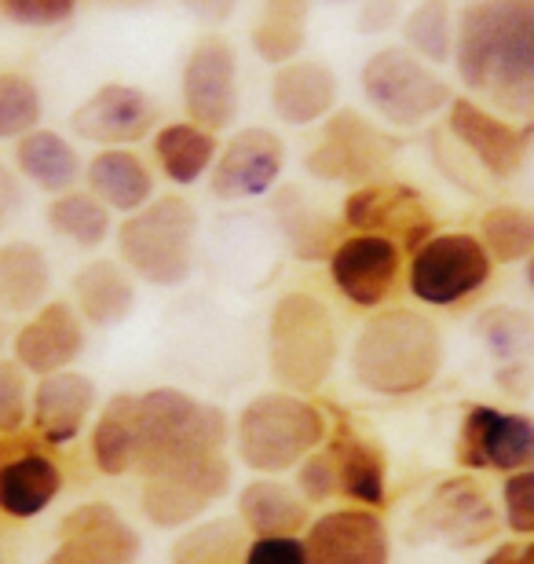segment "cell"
I'll list each match as a JSON object with an SVG mask.
<instances>
[{
	"label": "cell",
	"mask_w": 534,
	"mask_h": 564,
	"mask_svg": "<svg viewBox=\"0 0 534 564\" xmlns=\"http://www.w3.org/2000/svg\"><path fill=\"white\" fill-rule=\"evenodd\" d=\"M450 63L472 99L505 118H534V0H469Z\"/></svg>",
	"instance_id": "6da1fadb"
},
{
	"label": "cell",
	"mask_w": 534,
	"mask_h": 564,
	"mask_svg": "<svg viewBox=\"0 0 534 564\" xmlns=\"http://www.w3.org/2000/svg\"><path fill=\"white\" fill-rule=\"evenodd\" d=\"M447 364L439 323L428 312L378 308L367 315L351 341L348 367L359 389L381 400H406L425 392Z\"/></svg>",
	"instance_id": "7a4b0ae2"
},
{
	"label": "cell",
	"mask_w": 534,
	"mask_h": 564,
	"mask_svg": "<svg viewBox=\"0 0 534 564\" xmlns=\"http://www.w3.org/2000/svg\"><path fill=\"white\" fill-rule=\"evenodd\" d=\"M231 419L224 408L198 400L176 386L135 392V477H165V473L198 466L227 455Z\"/></svg>",
	"instance_id": "3957f363"
},
{
	"label": "cell",
	"mask_w": 534,
	"mask_h": 564,
	"mask_svg": "<svg viewBox=\"0 0 534 564\" xmlns=\"http://www.w3.org/2000/svg\"><path fill=\"white\" fill-rule=\"evenodd\" d=\"M329 436L326 414L308 397L290 389L260 392L238 411L231 425L235 458L257 477H279L297 469Z\"/></svg>",
	"instance_id": "277c9868"
},
{
	"label": "cell",
	"mask_w": 534,
	"mask_h": 564,
	"mask_svg": "<svg viewBox=\"0 0 534 564\" xmlns=\"http://www.w3.org/2000/svg\"><path fill=\"white\" fill-rule=\"evenodd\" d=\"M118 261L140 282L157 290L184 286L195 272L198 209L184 195H154L143 209L129 213L118 231Z\"/></svg>",
	"instance_id": "5b68a950"
},
{
	"label": "cell",
	"mask_w": 534,
	"mask_h": 564,
	"mask_svg": "<svg viewBox=\"0 0 534 564\" xmlns=\"http://www.w3.org/2000/svg\"><path fill=\"white\" fill-rule=\"evenodd\" d=\"M340 337L326 301L308 290H290L268 315V370L282 389L312 397L337 367Z\"/></svg>",
	"instance_id": "8992f818"
},
{
	"label": "cell",
	"mask_w": 534,
	"mask_h": 564,
	"mask_svg": "<svg viewBox=\"0 0 534 564\" xmlns=\"http://www.w3.org/2000/svg\"><path fill=\"white\" fill-rule=\"evenodd\" d=\"M359 85L373 115L392 129H422L454 104V88L443 82V74L403 44L373 52L362 63Z\"/></svg>",
	"instance_id": "52a82bcc"
},
{
	"label": "cell",
	"mask_w": 534,
	"mask_h": 564,
	"mask_svg": "<svg viewBox=\"0 0 534 564\" xmlns=\"http://www.w3.org/2000/svg\"><path fill=\"white\" fill-rule=\"evenodd\" d=\"M494 279V261L472 231H436L406 261V290L428 308H458L480 297Z\"/></svg>",
	"instance_id": "ba28073f"
},
{
	"label": "cell",
	"mask_w": 534,
	"mask_h": 564,
	"mask_svg": "<svg viewBox=\"0 0 534 564\" xmlns=\"http://www.w3.org/2000/svg\"><path fill=\"white\" fill-rule=\"evenodd\" d=\"M395 151H400V143L384 137V129L373 126L367 115H359L351 107H337L308 147L304 169L323 184H340L351 191L389 180Z\"/></svg>",
	"instance_id": "9c48e42d"
},
{
	"label": "cell",
	"mask_w": 534,
	"mask_h": 564,
	"mask_svg": "<svg viewBox=\"0 0 534 564\" xmlns=\"http://www.w3.org/2000/svg\"><path fill=\"white\" fill-rule=\"evenodd\" d=\"M502 513L472 477L439 480L428 499L417 506L406 528L411 543H447L450 550H476L494 543L502 532Z\"/></svg>",
	"instance_id": "30bf717a"
},
{
	"label": "cell",
	"mask_w": 534,
	"mask_h": 564,
	"mask_svg": "<svg viewBox=\"0 0 534 564\" xmlns=\"http://www.w3.org/2000/svg\"><path fill=\"white\" fill-rule=\"evenodd\" d=\"M454 462L469 473H520L534 466V414L469 403L461 411Z\"/></svg>",
	"instance_id": "8fae6325"
},
{
	"label": "cell",
	"mask_w": 534,
	"mask_h": 564,
	"mask_svg": "<svg viewBox=\"0 0 534 564\" xmlns=\"http://www.w3.org/2000/svg\"><path fill=\"white\" fill-rule=\"evenodd\" d=\"M340 224L348 231L384 235L406 257L436 235V213L425 206L422 191L400 184V180H378V184L351 187L345 195V206H340Z\"/></svg>",
	"instance_id": "7c38bea8"
},
{
	"label": "cell",
	"mask_w": 534,
	"mask_h": 564,
	"mask_svg": "<svg viewBox=\"0 0 534 564\" xmlns=\"http://www.w3.org/2000/svg\"><path fill=\"white\" fill-rule=\"evenodd\" d=\"M179 99H184L187 121L201 129L224 132L235 126L242 93H238V55L231 41L220 33H206L190 44L184 74H179Z\"/></svg>",
	"instance_id": "4fadbf2b"
},
{
	"label": "cell",
	"mask_w": 534,
	"mask_h": 564,
	"mask_svg": "<svg viewBox=\"0 0 534 564\" xmlns=\"http://www.w3.org/2000/svg\"><path fill=\"white\" fill-rule=\"evenodd\" d=\"M447 137L491 180H513L524 173L534 143L531 129H520L513 118L498 115L472 96H454L447 107Z\"/></svg>",
	"instance_id": "5bb4252c"
},
{
	"label": "cell",
	"mask_w": 534,
	"mask_h": 564,
	"mask_svg": "<svg viewBox=\"0 0 534 564\" xmlns=\"http://www.w3.org/2000/svg\"><path fill=\"white\" fill-rule=\"evenodd\" d=\"M231 480L235 469L227 455L165 473V477H146L140 480V513L162 532H179V528L201 521L231 491Z\"/></svg>",
	"instance_id": "9a60e30c"
},
{
	"label": "cell",
	"mask_w": 534,
	"mask_h": 564,
	"mask_svg": "<svg viewBox=\"0 0 534 564\" xmlns=\"http://www.w3.org/2000/svg\"><path fill=\"white\" fill-rule=\"evenodd\" d=\"M403 261L406 253L384 235L348 231L329 253V279H334V290L351 308L378 312L392 301L395 286H400L406 268Z\"/></svg>",
	"instance_id": "2e32d148"
},
{
	"label": "cell",
	"mask_w": 534,
	"mask_h": 564,
	"mask_svg": "<svg viewBox=\"0 0 534 564\" xmlns=\"http://www.w3.org/2000/svg\"><path fill=\"white\" fill-rule=\"evenodd\" d=\"M140 532L110 502H81L55 524V546L44 564H135Z\"/></svg>",
	"instance_id": "e0dca14e"
},
{
	"label": "cell",
	"mask_w": 534,
	"mask_h": 564,
	"mask_svg": "<svg viewBox=\"0 0 534 564\" xmlns=\"http://www.w3.org/2000/svg\"><path fill=\"white\" fill-rule=\"evenodd\" d=\"M282 169H286V143L279 132L264 126L238 129L231 140L220 143L209 173V191L220 202L268 198L279 187Z\"/></svg>",
	"instance_id": "ac0fdd59"
},
{
	"label": "cell",
	"mask_w": 534,
	"mask_h": 564,
	"mask_svg": "<svg viewBox=\"0 0 534 564\" xmlns=\"http://www.w3.org/2000/svg\"><path fill=\"white\" fill-rule=\"evenodd\" d=\"M59 491L63 469L37 433L26 436L22 429L0 436V513L11 521H33L59 499Z\"/></svg>",
	"instance_id": "d6986e66"
},
{
	"label": "cell",
	"mask_w": 534,
	"mask_h": 564,
	"mask_svg": "<svg viewBox=\"0 0 534 564\" xmlns=\"http://www.w3.org/2000/svg\"><path fill=\"white\" fill-rule=\"evenodd\" d=\"M308 564H392V532L381 510L367 506H340L312 517L308 532Z\"/></svg>",
	"instance_id": "ffe728a7"
},
{
	"label": "cell",
	"mask_w": 534,
	"mask_h": 564,
	"mask_svg": "<svg viewBox=\"0 0 534 564\" xmlns=\"http://www.w3.org/2000/svg\"><path fill=\"white\" fill-rule=\"evenodd\" d=\"M74 137L96 147H132L157 129V104L151 93L129 82L99 85L70 118Z\"/></svg>",
	"instance_id": "44dd1931"
},
{
	"label": "cell",
	"mask_w": 534,
	"mask_h": 564,
	"mask_svg": "<svg viewBox=\"0 0 534 564\" xmlns=\"http://www.w3.org/2000/svg\"><path fill=\"white\" fill-rule=\"evenodd\" d=\"M85 337L88 323L74 308V301H44L19 326L15 341H11V359H19V367L33 378L59 375L81 359Z\"/></svg>",
	"instance_id": "7402d4cb"
},
{
	"label": "cell",
	"mask_w": 534,
	"mask_h": 564,
	"mask_svg": "<svg viewBox=\"0 0 534 564\" xmlns=\"http://www.w3.org/2000/svg\"><path fill=\"white\" fill-rule=\"evenodd\" d=\"M99 403L96 381L81 370H59V375L37 378L30 392V422L41 444L66 447L88 429Z\"/></svg>",
	"instance_id": "603a6c76"
},
{
	"label": "cell",
	"mask_w": 534,
	"mask_h": 564,
	"mask_svg": "<svg viewBox=\"0 0 534 564\" xmlns=\"http://www.w3.org/2000/svg\"><path fill=\"white\" fill-rule=\"evenodd\" d=\"M326 451L337 466L340 499H348V506H367V510L389 506V455L378 440L359 433L356 425L337 422L329 425Z\"/></svg>",
	"instance_id": "cb8c5ba5"
},
{
	"label": "cell",
	"mask_w": 534,
	"mask_h": 564,
	"mask_svg": "<svg viewBox=\"0 0 534 564\" xmlns=\"http://www.w3.org/2000/svg\"><path fill=\"white\" fill-rule=\"evenodd\" d=\"M337 74L319 59H293L275 66V77H271V110L293 129L323 126L337 110Z\"/></svg>",
	"instance_id": "d4e9b609"
},
{
	"label": "cell",
	"mask_w": 534,
	"mask_h": 564,
	"mask_svg": "<svg viewBox=\"0 0 534 564\" xmlns=\"http://www.w3.org/2000/svg\"><path fill=\"white\" fill-rule=\"evenodd\" d=\"M85 187L110 213L129 217L154 198V169L132 147H99L85 162Z\"/></svg>",
	"instance_id": "484cf974"
},
{
	"label": "cell",
	"mask_w": 534,
	"mask_h": 564,
	"mask_svg": "<svg viewBox=\"0 0 534 564\" xmlns=\"http://www.w3.org/2000/svg\"><path fill=\"white\" fill-rule=\"evenodd\" d=\"M74 308L88 326L110 330L135 312V275L113 257H92L74 275Z\"/></svg>",
	"instance_id": "4316f807"
},
{
	"label": "cell",
	"mask_w": 534,
	"mask_h": 564,
	"mask_svg": "<svg viewBox=\"0 0 534 564\" xmlns=\"http://www.w3.org/2000/svg\"><path fill=\"white\" fill-rule=\"evenodd\" d=\"M238 521L249 535H304L312 524V506L297 488L279 477H253L238 488Z\"/></svg>",
	"instance_id": "83f0119b"
},
{
	"label": "cell",
	"mask_w": 534,
	"mask_h": 564,
	"mask_svg": "<svg viewBox=\"0 0 534 564\" xmlns=\"http://www.w3.org/2000/svg\"><path fill=\"white\" fill-rule=\"evenodd\" d=\"M271 209H275L279 231L286 239L290 253L297 261H329L334 246L340 242V228L345 224L329 217V209L319 202L308 198V191H301L297 184L282 187L275 198H271Z\"/></svg>",
	"instance_id": "f1b7e54d"
},
{
	"label": "cell",
	"mask_w": 534,
	"mask_h": 564,
	"mask_svg": "<svg viewBox=\"0 0 534 564\" xmlns=\"http://www.w3.org/2000/svg\"><path fill=\"white\" fill-rule=\"evenodd\" d=\"M15 173L44 195H63L85 180V158L55 129H33L15 140Z\"/></svg>",
	"instance_id": "f546056e"
},
{
	"label": "cell",
	"mask_w": 534,
	"mask_h": 564,
	"mask_svg": "<svg viewBox=\"0 0 534 564\" xmlns=\"http://www.w3.org/2000/svg\"><path fill=\"white\" fill-rule=\"evenodd\" d=\"M151 147H154V162L168 184L190 187L212 173V162H216V154H220V137L184 118V121H165V126H157Z\"/></svg>",
	"instance_id": "4dcf8cb0"
},
{
	"label": "cell",
	"mask_w": 534,
	"mask_h": 564,
	"mask_svg": "<svg viewBox=\"0 0 534 564\" xmlns=\"http://www.w3.org/2000/svg\"><path fill=\"white\" fill-rule=\"evenodd\" d=\"M52 264L41 246L4 242L0 246V315H33L48 301Z\"/></svg>",
	"instance_id": "1f68e13d"
},
{
	"label": "cell",
	"mask_w": 534,
	"mask_h": 564,
	"mask_svg": "<svg viewBox=\"0 0 534 564\" xmlns=\"http://www.w3.org/2000/svg\"><path fill=\"white\" fill-rule=\"evenodd\" d=\"M88 455L103 477H129L135 469V392H113L99 408Z\"/></svg>",
	"instance_id": "d6a6232c"
},
{
	"label": "cell",
	"mask_w": 534,
	"mask_h": 564,
	"mask_svg": "<svg viewBox=\"0 0 534 564\" xmlns=\"http://www.w3.org/2000/svg\"><path fill=\"white\" fill-rule=\"evenodd\" d=\"M315 0H260V19L249 30L253 52L271 66L301 59L308 44V15Z\"/></svg>",
	"instance_id": "836d02e7"
},
{
	"label": "cell",
	"mask_w": 534,
	"mask_h": 564,
	"mask_svg": "<svg viewBox=\"0 0 534 564\" xmlns=\"http://www.w3.org/2000/svg\"><path fill=\"white\" fill-rule=\"evenodd\" d=\"M246 524L235 517H201V521L179 528L176 543L168 546L173 564H242L249 546Z\"/></svg>",
	"instance_id": "e575fe53"
},
{
	"label": "cell",
	"mask_w": 534,
	"mask_h": 564,
	"mask_svg": "<svg viewBox=\"0 0 534 564\" xmlns=\"http://www.w3.org/2000/svg\"><path fill=\"white\" fill-rule=\"evenodd\" d=\"M44 220H48L55 239L70 242L85 253L99 250L113 235V213L88 187H74L55 195L48 202V209H44Z\"/></svg>",
	"instance_id": "d590c367"
},
{
	"label": "cell",
	"mask_w": 534,
	"mask_h": 564,
	"mask_svg": "<svg viewBox=\"0 0 534 564\" xmlns=\"http://www.w3.org/2000/svg\"><path fill=\"white\" fill-rule=\"evenodd\" d=\"M454 41H458V15L450 0H417L403 15V48H411L428 66L450 63Z\"/></svg>",
	"instance_id": "8d00e7d4"
},
{
	"label": "cell",
	"mask_w": 534,
	"mask_h": 564,
	"mask_svg": "<svg viewBox=\"0 0 534 564\" xmlns=\"http://www.w3.org/2000/svg\"><path fill=\"white\" fill-rule=\"evenodd\" d=\"M480 242L494 264H520L534 253V209L498 202L480 217Z\"/></svg>",
	"instance_id": "74e56055"
},
{
	"label": "cell",
	"mask_w": 534,
	"mask_h": 564,
	"mask_svg": "<svg viewBox=\"0 0 534 564\" xmlns=\"http://www.w3.org/2000/svg\"><path fill=\"white\" fill-rule=\"evenodd\" d=\"M476 334L487 345L498 364H516L534 348V323L524 308H513V304H498V308H487L480 319H476Z\"/></svg>",
	"instance_id": "f35d334b"
},
{
	"label": "cell",
	"mask_w": 534,
	"mask_h": 564,
	"mask_svg": "<svg viewBox=\"0 0 534 564\" xmlns=\"http://www.w3.org/2000/svg\"><path fill=\"white\" fill-rule=\"evenodd\" d=\"M44 99L33 77L19 70H0V140H22L26 132L41 129Z\"/></svg>",
	"instance_id": "ab89813d"
},
{
	"label": "cell",
	"mask_w": 534,
	"mask_h": 564,
	"mask_svg": "<svg viewBox=\"0 0 534 564\" xmlns=\"http://www.w3.org/2000/svg\"><path fill=\"white\" fill-rule=\"evenodd\" d=\"M30 422V375L19 359H0V436L22 433Z\"/></svg>",
	"instance_id": "60d3db41"
},
{
	"label": "cell",
	"mask_w": 534,
	"mask_h": 564,
	"mask_svg": "<svg viewBox=\"0 0 534 564\" xmlns=\"http://www.w3.org/2000/svg\"><path fill=\"white\" fill-rule=\"evenodd\" d=\"M502 521L513 535L534 539V466L502 477Z\"/></svg>",
	"instance_id": "b9f144b4"
},
{
	"label": "cell",
	"mask_w": 534,
	"mask_h": 564,
	"mask_svg": "<svg viewBox=\"0 0 534 564\" xmlns=\"http://www.w3.org/2000/svg\"><path fill=\"white\" fill-rule=\"evenodd\" d=\"M297 495L308 506H326L329 499L340 495V484H337V466H334V455L326 451V444L319 451H312L308 458L297 466Z\"/></svg>",
	"instance_id": "7bdbcfd3"
},
{
	"label": "cell",
	"mask_w": 534,
	"mask_h": 564,
	"mask_svg": "<svg viewBox=\"0 0 534 564\" xmlns=\"http://www.w3.org/2000/svg\"><path fill=\"white\" fill-rule=\"evenodd\" d=\"M81 0H0V15L26 30H52L74 19Z\"/></svg>",
	"instance_id": "ee69618b"
},
{
	"label": "cell",
	"mask_w": 534,
	"mask_h": 564,
	"mask_svg": "<svg viewBox=\"0 0 534 564\" xmlns=\"http://www.w3.org/2000/svg\"><path fill=\"white\" fill-rule=\"evenodd\" d=\"M242 564H308L304 535H257L249 539Z\"/></svg>",
	"instance_id": "f6af8a7d"
},
{
	"label": "cell",
	"mask_w": 534,
	"mask_h": 564,
	"mask_svg": "<svg viewBox=\"0 0 534 564\" xmlns=\"http://www.w3.org/2000/svg\"><path fill=\"white\" fill-rule=\"evenodd\" d=\"M22 206H26V195H22V176L11 165L0 162V235H4L11 224L19 220Z\"/></svg>",
	"instance_id": "bcb514c9"
},
{
	"label": "cell",
	"mask_w": 534,
	"mask_h": 564,
	"mask_svg": "<svg viewBox=\"0 0 534 564\" xmlns=\"http://www.w3.org/2000/svg\"><path fill=\"white\" fill-rule=\"evenodd\" d=\"M400 15V0H362V11H359V30L362 33H381L389 30Z\"/></svg>",
	"instance_id": "7dc6e473"
},
{
	"label": "cell",
	"mask_w": 534,
	"mask_h": 564,
	"mask_svg": "<svg viewBox=\"0 0 534 564\" xmlns=\"http://www.w3.org/2000/svg\"><path fill=\"white\" fill-rule=\"evenodd\" d=\"M179 4H184L198 22H206V26H224V22H231V15L242 0H179Z\"/></svg>",
	"instance_id": "c3c4849f"
},
{
	"label": "cell",
	"mask_w": 534,
	"mask_h": 564,
	"mask_svg": "<svg viewBox=\"0 0 534 564\" xmlns=\"http://www.w3.org/2000/svg\"><path fill=\"white\" fill-rule=\"evenodd\" d=\"M498 386H502L509 397H524L527 389H534V370L516 359V364H502L498 367Z\"/></svg>",
	"instance_id": "681fc988"
},
{
	"label": "cell",
	"mask_w": 534,
	"mask_h": 564,
	"mask_svg": "<svg viewBox=\"0 0 534 564\" xmlns=\"http://www.w3.org/2000/svg\"><path fill=\"white\" fill-rule=\"evenodd\" d=\"M480 564H534V539H524V543H498Z\"/></svg>",
	"instance_id": "f907efd6"
},
{
	"label": "cell",
	"mask_w": 534,
	"mask_h": 564,
	"mask_svg": "<svg viewBox=\"0 0 534 564\" xmlns=\"http://www.w3.org/2000/svg\"><path fill=\"white\" fill-rule=\"evenodd\" d=\"M524 282H527L531 293H534V253H531L527 261H524Z\"/></svg>",
	"instance_id": "816d5d0a"
},
{
	"label": "cell",
	"mask_w": 534,
	"mask_h": 564,
	"mask_svg": "<svg viewBox=\"0 0 534 564\" xmlns=\"http://www.w3.org/2000/svg\"><path fill=\"white\" fill-rule=\"evenodd\" d=\"M326 4H356V0H326Z\"/></svg>",
	"instance_id": "f5cc1de1"
},
{
	"label": "cell",
	"mask_w": 534,
	"mask_h": 564,
	"mask_svg": "<svg viewBox=\"0 0 534 564\" xmlns=\"http://www.w3.org/2000/svg\"><path fill=\"white\" fill-rule=\"evenodd\" d=\"M0 564H4V557H0Z\"/></svg>",
	"instance_id": "db71d44e"
}]
</instances>
